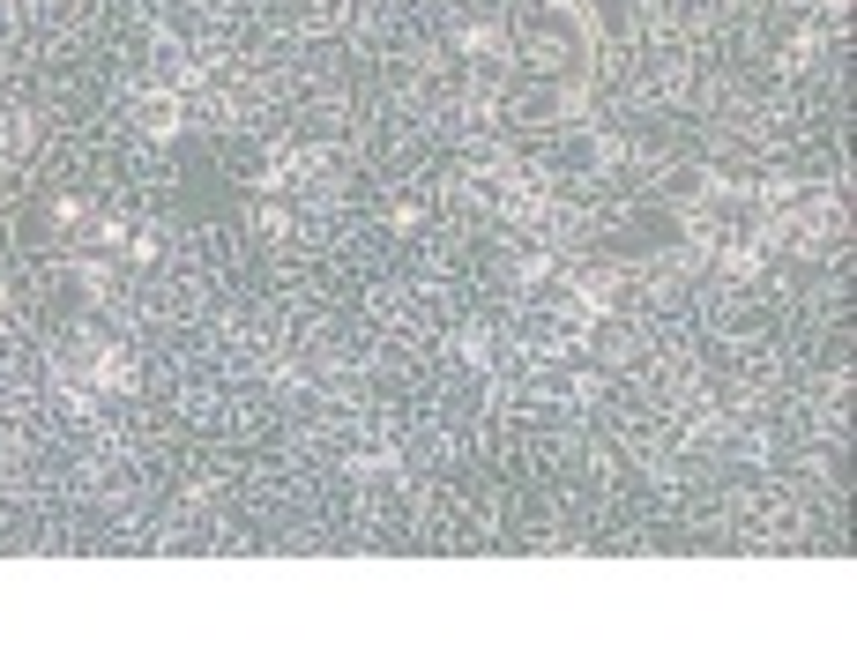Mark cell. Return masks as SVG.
I'll list each match as a JSON object with an SVG mask.
<instances>
[{
    "label": "cell",
    "mask_w": 857,
    "mask_h": 670,
    "mask_svg": "<svg viewBox=\"0 0 857 670\" xmlns=\"http://www.w3.org/2000/svg\"><path fill=\"white\" fill-rule=\"evenodd\" d=\"M559 8H575V0H559Z\"/></svg>",
    "instance_id": "cell-1"
}]
</instances>
